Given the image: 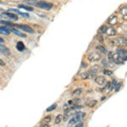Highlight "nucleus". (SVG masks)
<instances>
[{
    "label": "nucleus",
    "mask_w": 127,
    "mask_h": 127,
    "mask_svg": "<svg viewBox=\"0 0 127 127\" xmlns=\"http://www.w3.org/2000/svg\"><path fill=\"white\" fill-rule=\"evenodd\" d=\"M112 44L114 46L117 47H124L127 46V39L125 37H116V38H114L110 41Z\"/></svg>",
    "instance_id": "nucleus-1"
},
{
    "label": "nucleus",
    "mask_w": 127,
    "mask_h": 127,
    "mask_svg": "<svg viewBox=\"0 0 127 127\" xmlns=\"http://www.w3.org/2000/svg\"><path fill=\"white\" fill-rule=\"evenodd\" d=\"M36 6L40 8V9H45V10H49L53 8V4L45 2V1H37Z\"/></svg>",
    "instance_id": "nucleus-2"
},
{
    "label": "nucleus",
    "mask_w": 127,
    "mask_h": 127,
    "mask_svg": "<svg viewBox=\"0 0 127 127\" xmlns=\"http://www.w3.org/2000/svg\"><path fill=\"white\" fill-rule=\"evenodd\" d=\"M109 58L112 60L113 62H114L115 64H120L123 62V58H122V56L118 53H110L109 54Z\"/></svg>",
    "instance_id": "nucleus-3"
},
{
    "label": "nucleus",
    "mask_w": 127,
    "mask_h": 127,
    "mask_svg": "<svg viewBox=\"0 0 127 127\" xmlns=\"http://www.w3.org/2000/svg\"><path fill=\"white\" fill-rule=\"evenodd\" d=\"M100 58H101L100 54L98 53H96V52L89 53L88 56H87V58H88V60L90 62H96L100 59Z\"/></svg>",
    "instance_id": "nucleus-4"
},
{
    "label": "nucleus",
    "mask_w": 127,
    "mask_h": 127,
    "mask_svg": "<svg viewBox=\"0 0 127 127\" xmlns=\"http://www.w3.org/2000/svg\"><path fill=\"white\" fill-rule=\"evenodd\" d=\"M14 26L17 27V28H19V29H20V30L24 31V32H28V33H34L33 30H32L29 25H23V24H19V25H14Z\"/></svg>",
    "instance_id": "nucleus-5"
},
{
    "label": "nucleus",
    "mask_w": 127,
    "mask_h": 127,
    "mask_svg": "<svg viewBox=\"0 0 127 127\" xmlns=\"http://www.w3.org/2000/svg\"><path fill=\"white\" fill-rule=\"evenodd\" d=\"M99 71V67L97 65H94L92 66V68L90 69V70L88 71L89 72V78H93L95 77L97 75Z\"/></svg>",
    "instance_id": "nucleus-6"
},
{
    "label": "nucleus",
    "mask_w": 127,
    "mask_h": 127,
    "mask_svg": "<svg viewBox=\"0 0 127 127\" xmlns=\"http://www.w3.org/2000/svg\"><path fill=\"white\" fill-rule=\"evenodd\" d=\"M85 116H86V114L85 113H82V112H78V113L75 114L73 117H74V119L76 120V124H77L78 122L81 121V120L85 118Z\"/></svg>",
    "instance_id": "nucleus-7"
},
{
    "label": "nucleus",
    "mask_w": 127,
    "mask_h": 127,
    "mask_svg": "<svg viewBox=\"0 0 127 127\" xmlns=\"http://www.w3.org/2000/svg\"><path fill=\"white\" fill-rule=\"evenodd\" d=\"M85 104H86V106H87V107H90V108H92V107H94V106H95L96 104H97V101H96L95 99L88 98L87 101H86Z\"/></svg>",
    "instance_id": "nucleus-8"
},
{
    "label": "nucleus",
    "mask_w": 127,
    "mask_h": 127,
    "mask_svg": "<svg viewBox=\"0 0 127 127\" xmlns=\"http://www.w3.org/2000/svg\"><path fill=\"white\" fill-rule=\"evenodd\" d=\"M95 82L97 83L98 86H102L105 83V78L103 76H97L95 78Z\"/></svg>",
    "instance_id": "nucleus-9"
},
{
    "label": "nucleus",
    "mask_w": 127,
    "mask_h": 127,
    "mask_svg": "<svg viewBox=\"0 0 127 127\" xmlns=\"http://www.w3.org/2000/svg\"><path fill=\"white\" fill-rule=\"evenodd\" d=\"M0 49H1V53L4 55H9L10 54V51L4 46V44L0 45Z\"/></svg>",
    "instance_id": "nucleus-10"
},
{
    "label": "nucleus",
    "mask_w": 127,
    "mask_h": 127,
    "mask_svg": "<svg viewBox=\"0 0 127 127\" xmlns=\"http://www.w3.org/2000/svg\"><path fill=\"white\" fill-rule=\"evenodd\" d=\"M4 15H6L9 19H12V20H18V19H19L16 14H13V13H10V12L4 13Z\"/></svg>",
    "instance_id": "nucleus-11"
},
{
    "label": "nucleus",
    "mask_w": 127,
    "mask_h": 127,
    "mask_svg": "<svg viewBox=\"0 0 127 127\" xmlns=\"http://www.w3.org/2000/svg\"><path fill=\"white\" fill-rule=\"evenodd\" d=\"M9 30L11 31V32H13V33H14L15 35L19 36V37H26V36H25L24 33H22V32H19L17 29L13 28V26H11V28H9Z\"/></svg>",
    "instance_id": "nucleus-12"
},
{
    "label": "nucleus",
    "mask_w": 127,
    "mask_h": 127,
    "mask_svg": "<svg viewBox=\"0 0 127 127\" xmlns=\"http://www.w3.org/2000/svg\"><path fill=\"white\" fill-rule=\"evenodd\" d=\"M10 32H11V31L9 30V29H8L7 27H4V26L0 27V33L3 34V35L8 36L10 34Z\"/></svg>",
    "instance_id": "nucleus-13"
},
{
    "label": "nucleus",
    "mask_w": 127,
    "mask_h": 127,
    "mask_svg": "<svg viewBox=\"0 0 127 127\" xmlns=\"http://www.w3.org/2000/svg\"><path fill=\"white\" fill-rule=\"evenodd\" d=\"M9 11H12V12L16 13V14H20V15L24 16V17H26V18H29V17H30V15H29L28 14H26V13H22V12H20V11H19V9H9Z\"/></svg>",
    "instance_id": "nucleus-14"
},
{
    "label": "nucleus",
    "mask_w": 127,
    "mask_h": 127,
    "mask_svg": "<svg viewBox=\"0 0 127 127\" xmlns=\"http://www.w3.org/2000/svg\"><path fill=\"white\" fill-rule=\"evenodd\" d=\"M106 34L109 37H112V36H114L116 34V31H115L114 28L113 27H109V28L107 29V32H106Z\"/></svg>",
    "instance_id": "nucleus-15"
},
{
    "label": "nucleus",
    "mask_w": 127,
    "mask_h": 127,
    "mask_svg": "<svg viewBox=\"0 0 127 127\" xmlns=\"http://www.w3.org/2000/svg\"><path fill=\"white\" fill-rule=\"evenodd\" d=\"M16 48L19 52H22L24 51L25 49V45L22 42H17V45H16Z\"/></svg>",
    "instance_id": "nucleus-16"
},
{
    "label": "nucleus",
    "mask_w": 127,
    "mask_h": 127,
    "mask_svg": "<svg viewBox=\"0 0 127 127\" xmlns=\"http://www.w3.org/2000/svg\"><path fill=\"white\" fill-rule=\"evenodd\" d=\"M120 14L123 16V18L127 20V7H124L120 9Z\"/></svg>",
    "instance_id": "nucleus-17"
},
{
    "label": "nucleus",
    "mask_w": 127,
    "mask_h": 127,
    "mask_svg": "<svg viewBox=\"0 0 127 127\" xmlns=\"http://www.w3.org/2000/svg\"><path fill=\"white\" fill-rule=\"evenodd\" d=\"M18 7H19V9H25V10H27V11H33V8L31 7V6L23 5V4H19V5H18Z\"/></svg>",
    "instance_id": "nucleus-18"
},
{
    "label": "nucleus",
    "mask_w": 127,
    "mask_h": 127,
    "mask_svg": "<svg viewBox=\"0 0 127 127\" xmlns=\"http://www.w3.org/2000/svg\"><path fill=\"white\" fill-rule=\"evenodd\" d=\"M117 21H118V18L116 16H113V17H110L109 19H108V23L110 25H115L117 23Z\"/></svg>",
    "instance_id": "nucleus-19"
},
{
    "label": "nucleus",
    "mask_w": 127,
    "mask_h": 127,
    "mask_svg": "<svg viewBox=\"0 0 127 127\" xmlns=\"http://www.w3.org/2000/svg\"><path fill=\"white\" fill-rule=\"evenodd\" d=\"M81 79H83V80L88 79V78H89V72H88V71H85V72H82L81 74Z\"/></svg>",
    "instance_id": "nucleus-20"
},
{
    "label": "nucleus",
    "mask_w": 127,
    "mask_h": 127,
    "mask_svg": "<svg viewBox=\"0 0 127 127\" xmlns=\"http://www.w3.org/2000/svg\"><path fill=\"white\" fill-rule=\"evenodd\" d=\"M63 120H64V118H63V115H62V114H58V116H57L56 118H55L54 122H55V124H59L60 122H61Z\"/></svg>",
    "instance_id": "nucleus-21"
},
{
    "label": "nucleus",
    "mask_w": 127,
    "mask_h": 127,
    "mask_svg": "<svg viewBox=\"0 0 127 127\" xmlns=\"http://www.w3.org/2000/svg\"><path fill=\"white\" fill-rule=\"evenodd\" d=\"M97 50H98L99 52H101V53H107L108 52H107V50H106V48H104L103 46H97Z\"/></svg>",
    "instance_id": "nucleus-22"
},
{
    "label": "nucleus",
    "mask_w": 127,
    "mask_h": 127,
    "mask_svg": "<svg viewBox=\"0 0 127 127\" xmlns=\"http://www.w3.org/2000/svg\"><path fill=\"white\" fill-rule=\"evenodd\" d=\"M81 92H82V90H81V88H78V89H76V90L73 92V93H72V95L74 96V97H77V96H79V95H81Z\"/></svg>",
    "instance_id": "nucleus-23"
},
{
    "label": "nucleus",
    "mask_w": 127,
    "mask_h": 127,
    "mask_svg": "<svg viewBox=\"0 0 127 127\" xmlns=\"http://www.w3.org/2000/svg\"><path fill=\"white\" fill-rule=\"evenodd\" d=\"M51 120H52L51 115H48V116H46L44 119H43V123H44V124H48L49 122H51Z\"/></svg>",
    "instance_id": "nucleus-24"
},
{
    "label": "nucleus",
    "mask_w": 127,
    "mask_h": 127,
    "mask_svg": "<svg viewBox=\"0 0 127 127\" xmlns=\"http://www.w3.org/2000/svg\"><path fill=\"white\" fill-rule=\"evenodd\" d=\"M117 53H120L121 56H125V55H126L127 51H125V50L122 49V48H118V49H117Z\"/></svg>",
    "instance_id": "nucleus-25"
},
{
    "label": "nucleus",
    "mask_w": 127,
    "mask_h": 127,
    "mask_svg": "<svg viewBox=\"0 0 127 127\" xmlns=\"http://www.w3.org/2000/svg\"><path fill=\"white\" fill-rule=\"evenodd\" d=\"M107 26H106L105 25H102V26L99 28V32L100 33H106V32H107Z\"/></svg>",
    "instance_id": "nucleus-26"
},
{
    "label": "nucleus",
    "mask_w": 127,
    "mask_h": 127,
    "mask_svg": "<svg viewBox=\"0 0 127 127\" xmlns=\"http://www.w3.org/2000/svg\"><path fill=\"white\" fill-rule=\"evenodd\" d=\"M37 2V1H36V0H25V3H26V4H32V5H34V6H36Z\"/></svg>",
    "instance_id": "nucleus-27"
},
{
    "label": "nucleus",
    "mask_w": 127,
    "mask_h": 127,
    "mask_svg": "<svg viewBox=\"0 0 127 127\" xmlns=\"http://www.w3.org/2000/svg\"><path fill=\"white\" fill-rule=\"evenodd\" d=\"M56 108H57V104H56V103H54V104H53V105H52V106H50L49 108H47V111H48V112L53 111V110H54Z\"/></svg>",
    "instance_id": "nucleus-28"
},
{
    "label": "nucleus",
    "mask_w": 127,
    "mask_h": 127,
    "mask_svg": "<svg viewBox=\"0 0 127 127\" xmlns=\"http://www.w3.org/2000/svg\"><path fill=\"white\" fill-rule=\"evenodd\" d=\"M102 73H103L104 75H107V76H111V75H113V72H112L111 70H106V69L103 70Z\"/></svg>",
    "instance_id": "nucleus-29"
},
{
    "label": "nucleus",
    "mask_w": 127,
    "mask_h": 127,
    "mask_svg": "<svg viewBox=\"0 0 127 127\" xmlns=\"http://www.w3.org/2000/svg\"><path fill=\"white\" fill-rule=\"evenodd\" d=\"M1 24H5V25H9V26H14V24H12L11 22L9 21H4V20H1Z\"/></svg>",
    "instance_id": "nucleus-30"
},
{
    "label": "nucleus",
    "mask_w": 127,
    "mask_h": 127,
    "mask_svg": "<svg viewBox=\"0 0 127 127\" xmlns=\"http://www.w3.org/2000/svg\"><path fill=\"white\" fill-rule=\"evenodd\" d=\"M76 125V121L74 119V117H72L69 121V125Z\"/></svg>",
    "instance_id": "nucleus-31"
},
{
    "label": "nucleus",
    "mask_w": 127,
    "mask_h": 127,
    "mask_svg": "<svg viewBox=\"0 0 127 127\" xmlns=\"http://www.w3.org/2000/svg\"><path fill=\"white\" fill-rule=\"evenodd\" d=\"M116 85H117V82L115 80H113V82L111 83V87H110V89L111 90H113V89L115 88V87H116Z\"/></svg>",
    "instance_id": "nucleus-32"
},
{
    "label": "nucleus",
    "mask_w": 127,
    "mask_h": 127,
    "mask_svg": "<svg viewBox=\"0 0 127 127\" xmlns=\"http://www.w3.org/2000/svg\"><path fill=\"white\" fill-rule=\"evenodd\" d=\"M81 108H83V106H81V105H76L75 107H72L71 108V109H81Z\"/></svg>",
    "instance_id": "nucleus-33"
},
{
    "label": "nucleus",
    "mask_w": 127,
    "mask_h": 127,
    "mask_svg": "<svg viewBox=\"0 0 127 127\" xmlns=\"http://www.w3.org/2000/svg\"><path fill=\"white\" fill-rule=\"evenodd\" d=\"M121 85L122 83H118V84L116 85V87H115V92H119V90L120 89V87H121Z\"/></svg>",
    "instance_id": "nucleus-34"
},
{
    "label": "nucleus",
    "mask_w": 127,
    "mask_h": 127,
    "mask_svg": "<svg viewBox=\"0 0 127 127\" xmlns=\"http://www.w3.org/2000/svg\"><path fill=\"white\" fill-rule=\"evenodd\" d=\"M102 64H103L104 66H108V61H107V60H106V59H104V58L102 60Z\"/></svg>",
    "instance_id": "nucleus-35"
},
{
    "label": "nucleus",
    "mask_w": 127,
    "mask_h": 127,
    "mask_svg": "<svg viewBox=\"0 0 127 127\" xmlns=\"http://www.w3.org/2000/svg\"><path fill=\"white\" fill-rule=\"evenodd\" d=\"M97 40H98L100 42H103V39H102V37L101 35H98V36H97Z\"/></svg>",
    "instance_id": "nucleus-36"
},
{
    "label": "nucleus",
    "mask_w": 127,
    "mask_h": 127,
    "mask_svg": "<svg viewBox=\"0 0 127 127\" xmlns=\"http://www.w3.org/2000/svg\"><path fill=\"white\" fill-rule=\"evenodd\" d=\"M110 87H111V82H108L107 83V86H106L105 89H108V88H110Z\"/></svg>",
    "instance_id": "nucleus-37"
},
{
    "label": "nucleus",
    "mask_w": 127,
    "mask_h": 127,
    "mask_svg": "<svg viewBox=\"0 0 127 127\" xmlns=\"http://www.w3.org/2000/svg\"><path fill=\"white\" fill-rule=\"evenodd\" d=\"M76 126H77V127H82L83 126V123H79V122H78V123L76 124Z\"/></svg>",
    "instance_id": "nucleus-38"
},
{
    "label": "nucleus",
    "mask_w": 127,
    "mask_h": 127,
    "mask_svg": "<svg viewBox=\"0 0 127 127\" xmlns=\"http://www.w3.org/2000/svg\"><path fill=\"white\" fill-rule=\"evenodd\" d=\"M81 67H82V68L87 67V64H86V63H81Z\"/></svg>",
    "instance_id": "nucleus-39"
},
{
    "label": "nucleus",
    "mask_w": 127,
    "mask_h": 127,
    "mask_svg": "<svg viewBox=\"0 0 127 127\" xmlns=\"http://www.w3.org/2000/svg\"><path fill=\"white\" fill-rule=\"evenodd\" d=\"M0 64H1V66H4V64H5L3 62V60H0Z\"/></svg>",
    "instance_id": "nucleus-40"
},
{
    "label": "nucleus",
    "mask_w": 127,
    "mask_h": 127,
    "mask_svg": "<svg viewBox=\"0 0 127 127\" xmlns=\"http://www.w3.org/2000/svg\"><path fill=\"white\" fill-rule=\"evenodd\" d=\"M0 42H1V44H4V39H3V38H0Z\"/></svg>",
    "instance_id": "nucleus-41"
}]
</instances>
